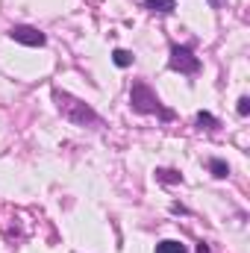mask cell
<instances>
[{"label": "cell", "mask_w": 250, "mask_h": 253, "mask_svg": "<svg viewBox=\"0 0 250 253\" xmlns=\"http://www.w3.org/2000/svg\"><path fill=\"white\" fill-rule=\"evenodd\" d=\"M129 106H132V112H138V115H159L162 121H174V118H177V112L168 109V106L159 100V94H156L144 80H135V83H132V88H129Z\"/></svg>", "instance_id": "obj_1"}, {"label": "cell", "mask_w": 250, "mask_h": 253, "mask_svg": "<svg viewBox=\"0 0 250 253\" xmlns=\"http://www.w3.org/2000/svg\"><path fill=\"white\" fill-rule=\"evenodd\" d=\"M53 100H56V109L62 112L71 124H77V126L100 124V115H97L85 100H80V97L68 94V91H62V88H53Z\"/></svg>", "instance_id": "obj_2"}, {"label": "cell", "mask_w": 250, "mask_h": 253, "mask_svg": "<svg viewBox=\"0 0 250 253\" xmlns=\"http://www.w3.org/2000/svg\"><path fill=\"white\" fill-rule=\"evenodd\" d=\"M171 71H180V74H188V77H194L197 71H200V59L194 56V50L186 47V44H171Z\"/></svg>", "instance_id": "obj_3"}, {"label": "cell", "mask_w": 250, "mask_h": 253, "mask_svg": "<svg viewBox=\"0 0 250 253\" xmlns=\"http://www.w3.org/2000/svg\"><path fill=\"white\" fill-rule=\"evenodd\" d=\"M9 39L18 42V44H27V47H44L47 44V36L36 27H27V24H15L9 30Z\"/></svg>", "instance_id": "obj_4"}, {"label": "cell", "mask_w": 250, "mask_h": 253, "mask_svg": "<svg viewBox=\"0 0 250 253\" xmlns=\"http://www.w3.org/2000/svg\"><path fill=\"white\" fill-rule=\"evenodd\" d=\"M144 9L153 15H171L177 9V0H144Z\"/></svg>", "instance_id": "obj_5"}, {"label": "cell", "mask_w": 250, "mask_h": 253, "mask_svg": "<svg viewBox=\"0 0 250 253\" xmlns=\"http://www.w3.org/2000/svg\"><path fill=\"white\" fill-rule=\"evenodd\" d=\"M156 180L165 183V186H174V183H183V174L174 171V168H156Z\"/></svg>", "instance_id": "obj_6"}, {"label": "cell", "mask_w": 250, "mask_h": 253, "mask_svg": "<svg viewBox=\"0 0 250 253\" xmlns=\"http://www.w3.org/2000/svg\"><path fill=\"white\" fill-rule=\"evenodd\" d=\"M156 253H188L183 242H174V239H165L156 245Z\"/></svg>", "instance_id": "obj_7"}, {"label": "cell", "mask_w": 250, "mask_h": 253, "mask_svg": "<svg viewBox=\"0 0 250 253\" xmlns=\"http://www.w3.org/2000/svg\"><path fill=\"white\" fill-rule=\"evenodd\" d=\"M209 171H212V177H218V180L230 177V165H227L224 159H209Z\"/></svg>", "instance_id": "obj_8"}, {"label": "cell", "mask_w": 250, "mask_h": 253, "mask_svg": "<svg viewBox=\"0 0 250 253\" xmlns=\"http://www.w3.org/2000/svg\"><path fill=\"white\" fill-rule=\"evenodd\" d=\"M112 62L118 65V68H129V65L135 62V56H132L129 50H121V47H118V50L112 53Z\"/></svg>", "instance_id": "obj_9"}, {"label": "cell", "mask_w": 250, "mask_h": 253, "mask_svg": "<svg viewBox=\"0 0 250 253\" xmlns=\"http://www.w3.org/2000/svg\"><path fill=\"white\" fill-rule=\"evenodd\" d=\"M197 124L206 126V129H218V118L209 115V112H197Z\"/></svg>", "instance_id": "obj_10"}, {"label": "cell", "mask_w": 250, "mask_h": 253, "mask_svg": "<svg viewBox=\"0 0 250 253\" xmlns=\"http://www.w3.org/2000/svg\"><path fill=\"white\" fill-rule=\"evenodd\" d=\"M236 112H239L242 118H248V115H250V97H239V106H236Z\"/></svg>", "instance_id": "obj_11"}, {"label": "cell", "mask_w": 250, "mask_h": 253, "mask_svg": "<svg viewBox=\"0 0 250 253\" xmlns=\"http://www.w3.org/2000/svg\"><path fill=\"white\" fill-rule=\"evenodd\" d=\"M197 253H212V251H209V245H206V242H200V245H197Z\"/></svg>", "instance_id": "obj_12"}]
</instances>
